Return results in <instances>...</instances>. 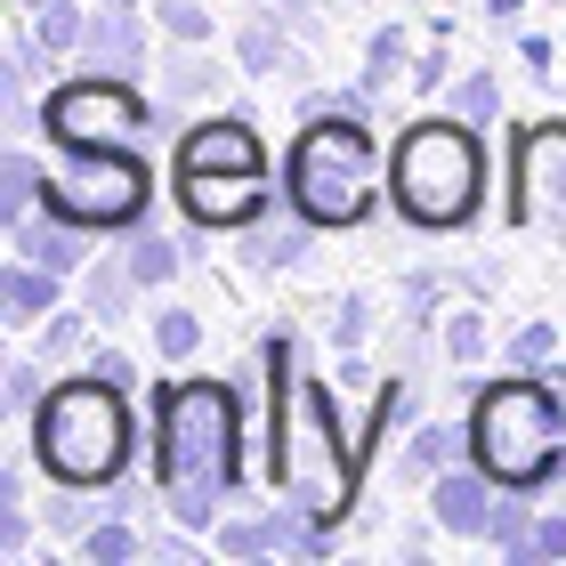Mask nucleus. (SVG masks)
Returning <instances> with one entry per match:
<instances>
[{
	"mask_svg": "<svg viewBox=\"0 0 566 566\" xmlns=\"http://www.w3.org/2000/svg\"><path fill=\"white\" fill-rule=\"evenodd\" d=\"M41 397H49L41 365H33V356H17V365H9V413H24V421H33V413H41Z\"/></svg>",
	"mask_w": 566,
	"mask_h": 566,
	"instance_id": "7c9ffc66",
	"label": "nucleus"
},
{
	"mask_svg": "<svg viewBox=\"0 0 566 566\" xmlns=\"http://www.w3.org/2000/svg\"><path fill=\"white\" fill-rule=\"evenodd\" d=\"M453 114L461 122H494L502 114V82H494V73H461V82H453Z\"/></svg>",
	"mask_w": 566,
	"mask_h": 566,
	"instance_id": "bb28decb",
	"label": "nucleus"
},
{
	"mask_svg": "<svg viewBox=\"0 0 566 566\" xmlns=\"http://www.w3.org/2000/svg\"><path fill=\"white\" fill-rule=\"evenodd\" d=\"M90 373H97V380H114V389H130V356H122V348H97V356H90Z\"/></svg>",
	"mask_w": 566,
	"mask_h": 566,
	"instance_id": "4c0bfd02",
	"label": "nucleus"
},
{
	"mask_svg": "<svg viewBox=\"0 0 566 566\" xmlns=\"http://www.w3.org/2000/svg\"><path fill=\"white\" fill-rule=\"evenodd\" d=\"M275 9H292V17H307V9H316V0H275Z\"/></svg>",
	"mask_w": 566,
	"mask_h": 566,
	"instance_id": "a19ab883",
	"label": "nucleus"
},
{
	"mask_svg": "<svg viewBox=\"0 0 566 566\" xmlns=\"http://www.w3.org/2000/svg\"><path fill=\"white\" fill-rule=\"evenodd\" d=\"M510 558H518V566H526V558H566V518H534V543L510 551Z\"/></svg>",
	"mask_w": 566,
	"mask_h": 566,
	"instance_id": "c9c22d12",
	"label": "nucleus"
},
{
	"mask_svg": "<svg viewBox=\"0 0 566 566\" xmlns=\"http://www.w3.org/2000/svg\"><path fill=\"white\" fill-rule=\"evenodd\" d=\"M138 453V413H130V389H114V380L97 373H73L57 389L41 397L33 413V461L49 485H114L130 470Z\"/></svg>",
	"mask_w": 566,
	"mask_h": 566,
	"instance_id": "7ed1b4c3",
	"label": "nucleus"
},
{
	"mask_svg": "<svg viewBox=\"0 0 566 566\" xmlns=\"http://www.w3.org/2000/svg\"><path fill=\"white\" fill-rule=\"evenodd\" d=\"M82 33H90V17L73 9V0H57V9H33V41L49 49V57H82Z\"/></svg>",
	"mask_w": 566,
	"mask_h": 566,
	"instance_id": "4be33fe9",
	"label": "nucleus"
},
{
	"mask_svg": "<svg viewBox=\"0 0 566 566\" xmlns=\"http://www.w3.org/2000/svg\"><path fill=\"white\" fill-rule=\"evenodd\" d=\"M437 82H446V57H437V49H429V57L413 65V90H437Z\"/></svg>",
	"mask_w": 566,
	"mask_h": 566,
	"instance_id": "ea45409f",
	"label": "nucleus"
},
{
	"mask_svg": "<svg viewBox=\"0 0 566 566\" xmlns=\"http://www.w3.org/2000/svg\"><path fill=\"white\" fill-rule=\"evenodd\" d=\"M82 348H90L82 316H49V324H41V356H82Z\"/></svg>",
	"mask_w": 566,
	"mask_h": 566,
	"instance_id": "473e14b6",
	"label": "nucleus"
},
{
	"mask_svg": "<svg viewBox=\"0 0 566 566\" xmlns=\"http://www.w3.org/2000/svg\"><path fill=\"white\" fill-rule=\"evenodd\" d=\"M307 235H316V219H307V211L283 219L275 202H268V211L251 219V235H243V260L268 268V275H275V268H300V260H307Z\"/></svg>",
	"mask_w": 566,
	"mask_h": 566,
	"instance_id": "2eb2a0df",
	"label": "nucleus"
},
{
	"mask_svg": "<svg viewBox=\"0 0 566 566\" xmlns=\"http://www.w3.org/2000/svg\"><path fill=\"white\" fill-rule=\"evenodd\" d=\"M389 195L397 211L446 235V227H470L478 195H485V154H478V122H446V114H421L413 130L389 146Z\"/></svg>",
	"mask_w": 566,
	"mask_h": 566,
	"instance_id": "20e7f679",
	"label": "nucleus"
},
{
	"mask_svg": "<svg viewBox=\"0 0 566 566\" xmlns=\"http://www.w3.org/2000/svg\"><path fill=\"white\" fill-rule=\"evenodd\" d=\"M130 292H138L130 260H106V268H90V283H82V307H90L97 324H122V316H130Z\"/></svg>",
	"mask_w": 566,
	"mask_h": 566,
	"instance_id": "412c9836",
	"label": "nucleus"
},
{
	"mask_svg": "<svg viewBox=\"0 0 566 566\" xmlns=\"http://www.w3.org/2000/svg\"><path fill=\"white\" fill-rule=\"evenodd\" d=\"M283 195L324 235L332 227H365L380 202V146L365 130V114H307L292 163H283Z\"/></svg>",
	"mask_w": 566,
	"mask_h": 566,
	"instance_id": "39448f33",
	"label": "nucleus"
},
{
	"mask_svg": "<svg viewBox=\"0 0 566 566\" xmlns=\"http://www.w3.org/2000/svg\"><path fill=\"white\" fill-rule=\"evenodd\" d=\"M90 227H73V219H57V211H33V219H17L9 227V243H17V260H33V268H49V275H82L90 268Z\"/></svg>",
	"mask_w": 566,
	"mask_h": 566,
	"instance_id": "4468645a",
	"label": "nucleus"
},
{
	"mask_svg": "<svg viewBox=\"0 0 566 566\" xmlns=\"http://www.w3.org/2000/svg\"><path fill=\"white\" fill-rule=\"evenodd\" d=\"M57 154H65V163L49 170L41 211L90 227V235H114V227H138L146 219L154 170L138 163V146H57Z\"/></svg>",
	"mask_w": 566,
	"mask_h": 566,
	"instance_id": "0eeeda50",
	"label": "nucleus"
},
{
	"mask_svg": "<svg viewBox=\"0 0 566 566\" xmlns=\"http://www.w3.org/2000/svg\"><path fill=\"white\" fill-rule=\"evenodd\" d=\"M485 543H502V551H526V543H534V510H526V485H502L494 518H485Z\"/></svg>",
	"mask_w": 566,
	"mask_h": 566,
	"instance_id": "b1692460",
	"label": "nucleus"
},
{
	"mask_svg": "<svg viewBox=\"0 0 566 566\" xmlns=\"http://www.w3.org/2000/svg\"><path fill=\"white\" fill-rule=\"evenodd\" d=\"M446 356H453V365H478V356H485V324H478V307H453V324H446Z\"/></svg>",
	"mask_w": 566,
	"mask_h": 566,
	"instance_id": "2f4dec72",
	"label": "nucleus"
},
{
	"mask_svg": "<svg viewBox=\"0 0 566 566\" xmlns=\"http://www.w3.org/2000/svg\"><path fill=\"white\" fill-rule=\"evenodd\" d=\"M122 260H130V275H138V292H154V283H170V275H178V243H170V235H154V227H138V235H130V251H122Z\"/></svg>",
	"mask_w": 566,
	"mask_h": 566,
	"instance_id": "5701e85b",
	"label": "nucleus"
},
{
	"mask_svg": "<svg viewBox=\"0 0 566 566\" xmlns=\"http://www.w3.org/2000/svg\"><path fill=\"white\" fill-rule=\"evenodd\" d=\"M551 348H558L551 324H518L510 332V365H526V373H551Z\"/></svg>",
	"mask_w": 566,
	"mask_h": 566,
	"instance_id": "c756f323",
	"label": "nucleus"
},
{
	"mask_svg": "<svg viewBox=\"0 0 566 566\" xmlns=\"http://www.w3.org/2000/svg\"><path fill=\"white\" fill-rule=\"evenodd\" d=\"M154 65V33L130 0H106L90 9V33H82V73H114V82H138Z\"/></svg>",
	"mask_w": 566,
	"mask_h": 566,
	"instance_id": "9b49d317",
	"label": "nucleus"
},
{
	"mask_svg": "<svg viewBox=\"0 0 566 566\" xmlns=\"http://www.w3.org/2000/svg\"><path fill=\"white\" fill-rule=\"evenodd\" d=\"M154 17H163V33L170 41H211V9H202V0H154Z\"/></svg>",
	"mask_w": 566,
	"mask_h": 566,
	"instance_id": "c85d7f7f",
	"label": "nucleus"
},
{
	"mask_svg": "<svg viewBox=\"0 0 566 566\" xmlns=\"http://www.w3.org/2000/svg\"><path fill=\"white\" fill-rule=\"evenodd\" d=\"M219 551H227V558H268V534H260V518L219 526Z\"/></svg>",
	"mask_w": 566,
	"mask_h": 566,
	"instance_id": "f704fd0d",
	"label": "nucleus"
},
{
	"mask_svg": "<svg viewBox=\"0 0 566 566\" xmlns=\"http://www.w3.org/2000/svg\"><path fill=\"white\" fill-rule=\"evenodd\" d=\"M41 195H49V170L33 163V154H9V163H0V227L33 219V211H41Z\"/></svg>",
	"mask_w": 566,
	"mask_h": 566,
	"instance_id": "6ab92c4d",
	"label": "nucleus"
},
{
	"mask_svg": "<svg viewBox=\"0 0 566 566\" xmlns=\"http://www.w3.org/2000/svg\"><path fill=\"white\" fill-rule=\"evenodd\" d=\"M24 9H57V0H24Z\"/></svg>",
	"mask_w": 566,
	"mask_h": 566,
	"instance_id": "79ce46f5",
	"label": "nucleus"
},
{
	"mask_svg": "<svg viewBox=\"0 0 566 566\" xmlns=\"http://www.w3.org/2000/svg\"><path fill=\"white\" fill-rule=\"evenodd\" d=\"M163 122H170V106L138 97L114 73H82V82H57L41 97V130L57 146H130L138 130H163Z\"/></svg>",
	"mask_w": 566,
	"mask_h": 566,
	"instance_id": "6e6552de",
	"label": "nucleus"
},
{
	"mask_svg": "<svg viewBox=\"0 0 566 566\" xmlns=\"http://www.w3.org/2000/svg\"><path fill=\"white\" fill-rule=\"evenodd\" d=\"M170 170H268V146L243 114H211L170 146Z\"/></svg>",
	"mask_w": 566,
	"mask_h": 566,
	"instance_id": "ddd939ff",
	"label": "nucleus"
},
{
	"mask_svg": "<svg viewBox=\"0 0 566 566\" xmlns=\"http://www.w3.org/2000/svg\"><path fill=\"white\" fill-rule=\"evenodd\" d=\"M461 446H470V429H453V421H421L413 429V446H405V478H437V470H453Z\"/></svg>",
	"mask_w": 566,
	"mask_h": 566,
	"instance_id": "a211bd4d",
	"label": "nucleus"
},
{
	"mask_svg": "<svg viewBox=\"0 0 566 566\" xmlns=\"http://www.w3.org/2000/svg\"><path fill=\"white\" fill-rule=\"evenodd\" d=\"M268 380H275V446H268V478L283 485L292 502H307L316 518L340 526L348 502H356V478H365V453L356 437H340V413H332V389L316 373L292 365V340H268Z\"/></svg>",
	"mask_w": 566,
	"mask_h": 566,
	"instance_id": "f03ea898",
	"label": "nucleus"
},
{
	"mask_svg": "<svg viewBox=\"0 0 566 566\" xmlns=\"http://www.w3.org/2000/svg\"><path fill=\"white\" fill-rule=\"evenodd\" d=\"M510 227L566 235V122H526L510 146Z\"/></svg>",
	"mask_w": 566,
	"mask_h": 566,
	"instance_id": "1a4fd4ad",
	"label": "nucleus"
},
{
	"mask_svg": "<svg viewBox=\"0 0 566 566\" xmlns=\"http://www.w3.org/2000/svg\"><path fill=\"white\" fill-rule=\"evenodd\" d=\"M558 9H566V0H558Z\"/></svg>",
	"mask_w": 566,
	"mask_h": 566,
	"instance_id": "37998d69",
	"label": "nucleus"
},
{
	"mask_svg": "<svg viewBox=\"0 0 566 566\" xmlns=\"http://www.w3.org/2000/svg\"><path fill=\"white\" fill-rule=\"evenodd\" d=\"M24 543H33V518H24V502H0V551H24Z\"/></svg>",
	"mask_w": 566,
	"mask_h": 566,
	"instance_id": "e433bc0d",
	"label": "nucleus"
},
{
	"mask_svg": "<svg viewBox=\"0 0 566 566\" xmlns=\"http://www.w3.org/2000/svg\"><path fill=\"white\" fill-rule=\"evenodd\" d=\"M219 82H227L219 65H202V57H170V73H163V97H170V106H187V97H219Z\"/></svg>",
	"mask_w": 566,
	"mask_h": 566,
	"instance_id": "a878e982",
	"label": "nucleus"
},
{
	"mask_svg": "<svg viewBox=\"0 0 566 566\" xmlns=\"http://www.w3.org/2000/svg\"><path fill=\"white\" fill-rule=\"evenodd\" d=\"M154 470L163 510L187 534H219V502L243 478V405L227 380H170L154 405Z\"/></svg>",
	"mask_w": 566,
	"mask_h": 566,
	"instance_id": "f257e3e1",
	"label": "nucleus"
},
{
	"mask_svg": "<svg viewBox=\"0 0 566 566\" xmlns=\"http://www.w3.org/2000/svg\"><path fill=\"white\" fill-rule=\"evenodd\" d=\"M518 49H526V65H534V73H551V57H558V41H543V33H526Z\"/></svg>",
	"mask_w": 566,
	"mask_h": 566,
	"instance_id": "58836bf2",
	"label": "nucleus"
},
{
	"mask_svg": "<svg viewBox=\"0 0 566 566\" xmlns=\"http://www.w3.org/2000/svg\"><path fill=\"white\" fill-rule=\"evenodd\" d=\"M235 65L243 73H300V49L283 33V17H243L235 24Z\"/></svg>",
	"mask_w": 566,
	"mask_h": 566,
	"instance_id": "f3484780",
	"label": "nucleus"
},
{
	"mask_svg": "<svg viewBox=\"0 0 566 566\" xmlns=\"http://www.w3.org/2000/svg\"><path fill=\"white\" fill-rule=\"evenodd\" d=\"M154 348H163L170 365H187V356L202 348V316L195 307H163V316H154Z\"/></svg>",
	"mask_w": 566,
	"mask_h": 566,
	"instance_id": "393cba45",
	"label": "nucleus"
},
{
	"mask_svg": "<svg viewBox=\"0 0 566 566\" xmlns=\"http://www.w3.org/2000/svg\"><path fill=\"white\" fill-rule=\"evenodd\" d=\"M470 461H485L502 485H526V494H543V485H551V470L566 461V413H558V397H551L543 373L478 389Z\"/></svg>",
	"mask_w": 566,
	"mask_h": 566,
	"instance_id": "423d86ee",
	"label": "nucleus"
},
{
	"mask_svg": "<svg viewBox=\"0 0 566 566\" xmlns=\"http://www.w3.org/2000/svg\"><path fill=\"white\" fill-rule=\"evenodd\" d=\"M494 502H502V478L485 470V461H453V470L429 478V518L446 526V534H461V543H485Z\"/></svg>",
	"mask_w": 566,
	"mask_h": 566,
	"instance_id": "f8f14e48",
	"label": "nucleus"
},
{
	"mask_svg": "<svg viewBox=\"0 0 566 566\" xmlns=\"http://www.w3.org/2000/svg\"><path fill=\"white\" fill-rule=\"evenodd\" d=\"M365 332H373V300H340V307H332V340H340V348H356Z\"/></svg>",
	"mask_w": 566,
	"mask_h": 566,
	"instance_id": "72a5a7b5",
	"label": "nucleus"
},
{
	"mask_svg": "<svg viewBox=\"0 0 566 566\" xmlns=\"http://www.w3.org/2000/svg\"><path fill=\"white\" fill-rule=\"evenodd\" d=\"M405 49H413V41H405V24H380V33L365 41V90H380V82H389V73L405 65Z\"/></svg>",
	"mask_w": 566,
	"mask_h": 566,
	"instance_id": "cd10ccee",
	"label": "nucleus"
},
{
	"mask_svg": "<svg viewBox=\"0 0 566 566\" xmlns=\"http://www.w3.org/2000/svg\"><path fill=\"white\" fill-rule=\"evenodd\" d=\"M130 9H138V0H130Z\"/></svg>",
	"mask_w": 566,
	"mask_h": 566,
	"instance_id": "c03bdc74",
	"label": "nucleus"
},
{
	"mask_svg": "<svg viewBox=\"0 0 566 566\" xmlns=\"http://www.w3.org/2000/svg\"><path fill=\"white\" fill-rule=\"evenodd\" d=\"M178 211H187L195 227H251L275 202L268 170H178Z\"/></svg>",
	"mask_w": 566,
	"mask_h": 566,
	"instance_id": "9d476101",
	"label": "nucleus"
},
{
	"mask_svg": "<svg viewBox=\"0 0 566 566\" xmlns=\"http://www.w3.org/2000/svg\"><path fill=\"white\" fill-rule=\"evenodd\" d=\"M82 558L90 566H130V558H146V534L130 526V510H106V518L82 534Z\"/></svg>",
	"mask_w": 566,
	"mask_h": 566,
	"instance_id": "aec40b11",
	"label": "nucleus"
},
{
	"mask_svg": "<svg viewBox=\"0 0 566 566\" xmlns=\"http://www.w3.org/2000/svg\"><path fill=\"white\" fill-rule=\"evenodd\" d=\"M57 283H65V275H49V268H33V260H9V275H0V316H9V324H49Z\"/></svg>",
	"mask_w": 566,
	"mask_h": 566,
	"instance_id": "dca6fc26",
	"label": "nucleus"
}]
</instances>
